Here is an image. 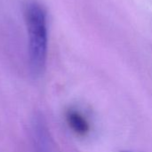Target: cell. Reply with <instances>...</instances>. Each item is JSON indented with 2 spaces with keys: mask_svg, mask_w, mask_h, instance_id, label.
I'll list each match as a JSON object with an SVG mask.
<instances>
[{
  "mask_svg": "<svg viewBox=\"0 0 152 152\" xmlns=\"http://www.w3.org/2000/svg\"><path fill=\"white\" fill-rule=\"evenodd\" d=\"M24 19L28 36V64L34 77L45 69L48 47L47 17L45 8L37 2H28L24 8Z\"/></svg>",
  "mask_w": 152,
  "mask_h": 152,
  "instance_id": "1",
  "label": "cell"
},
{
  "mask_svg": "<svg viewBox=\"0 0 152 152\" xmlns=\"http://www.w3.org/2000/svg\"><path fill=\"white\" fill-rule=\"evenodd\" d=\"M32 139L36 152H55L46 123L41 116H37L34 118Z\"/></svg>",
  "mask_w": 152,
  "mask_h": 152,
  "instance_id": "2",
  "label": "cell"
},
{
  "mask_svg": "<svg viewBox=\"0 0 152 152\" xmlns=\"http://www.w3.org/2000/svg\"><path fill=\"white\" fill-rule=\"evenodd\" d=\"M66 120L70 129L78 135H86L90 130L88 121L77 110H68V112L66 113Z\"/></svg>",
  "mask_w": 152,
  "mask_h": 152,
  "instance_id": "3",
  "label": "cell"
},
{
  "mask_svg": "<svg viewBox=\"0 0 152 152\" xmlns=\"http://www.w3.org/2000/svg\"><path fill=\"white\" fill-rule=\"evenodd\" d=\"M121 152H127V151H121Z\"/></svg>",
  "mask_w": 152,
  "mask_h": 152,
  "instance_id": "4",
  "label": "cell"
}]
</instances>
